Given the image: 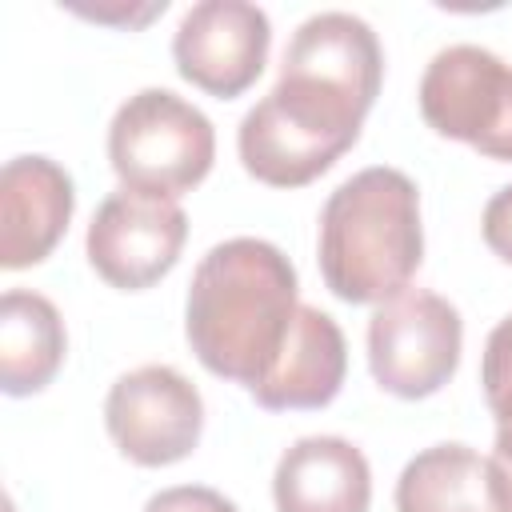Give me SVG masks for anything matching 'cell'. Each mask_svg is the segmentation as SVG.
Returning a JSON list of instances; mask_svg holds the SVG:
<instances>
[{"label": "cell", "instance_id": "cell-17", "mask_svg": "<svg viewBox=\"0 0 512 512\" xmlns=\"http://www.w3.org/2000/svg\"><path fill=\"white\" fill-rule=\"evenodd\" d=\"M480 232H484V244H488L504 264H512V184H504V188L484 204Z\"/></svg>", "mask_w": 512, "mask_h": 512}, {"label": "cell", "instance_id": "cell-16", "mask_svg": "<svg viewBox=\"0 0 512 512\" xmlns=\"http://www.w3.org/2000/svg\"><path fill=\"white\" fill-rule=\"evenodd\" d=\"M144 512H240L224 492L204 488V484H176L156 496H148Z\"/></svg>", "mask_w": 512, "mask_h": 512}, {"label": "cell", "instance_id": "cell-2", "mask_svg": "<svg viewBox=\"0 0 512 512\" xmlns=\"http://www.w3.org/2000/svg\"><path fill=\"white\" fill-rule=\"evenodd\" d=\"M300 312L292 260L260 236L208 248L184 300V336L196 360L248 392L276 368Z\"/></svg>", "mask_w": 512, "mask_h": 512}, {"label": "cell", "instance_id": "cell-12", "mask_svg": "<svg viewBox=\"0 0 512 512\" xmlns=\"http://www.w3.org/2000/svg\"><path fill=\"white\" fill-rule=\"evenodd\" d=\"M344 372H348V344H344L340 324L328 312L300 304L288 348L248 396L268 412L324 408L336 400Z\"/></svg>", "mask_w": 512, "mask_h": 512}, {"label": "cell", "instance_id": "cell-1", "mask_svg": "<svg viewBox=\"0 0 512 512\" xmlns=\"http://www.w3.org/2000/svg\"><path fill=\"white\" fill-rule=\"evenodd\" d=\"M380 84L384 52L368 20L352 12L308 16L284 48L276 84L236 128L244 172L268 188L312 184L360 140Z\"/></svg>", "mask_w": 512, "mask_h": 512}, {"label": "cell", "instance_id": "cell-15", "mask_svg": "<svg viewBox=\"0 0 512 512\" xmlns=\"http://www.w3.org/2000/svg\"><path fill=\"white\" fill-rule=\"evenodd\" d=\"M480 384H484L488 412L496 420V448H492V456L512 464V316H504L488 332V340H484Z\"/></svg>", "mask_w": 512, "mask_h": 512}, {"label": "cell", "instance_id": "cell-14", "mask_svg": "<svg viewBox=\"0 0 512 512\" xmlns=\"http://www.w3.org/2000/svg\"><path fill=\"white\" fill-rule=\"evenodd\" d=\"M396 512H500L488 456L456 440L416 452L396 480Z\"/></svg>", "mask_w": 512, "mask_h": 512}, {"label": "cell", "instance_id": "cell-3", "mask_svg": "<svg viewBox=\"0 0 512 512\" xmlns=\"http://www.w3.org/2000/svg\"><path fill=\"white\" fill-rule=\"evenodd\" d=\"M320 276L344 304H384L408 288L424 260L420 192L388 164L360 168L320 208Z\"/></svg>", "mask_w": 512, "mask_h": 512}, {"label": "cell", "instance_id": "cell-4", "mask_svg": "<svg viewBox=\"0 0 512 512\" xmlns=\"http://www.w3.org/2000/svg\"><path fill=\"white\" fill-rule=\"evenodd\" d=\"M212 160V120L168 88L132 92L108 124V164L120 176V188L176 200L212 172Z\"/></svg>", "mask_w": 512, "mask_h": 512}, {"label": "cell", "instance_id": "cell-7", "mask_svg": "<svg viewBox=\"0 0 512 512\" xmlns=\"http://www.w3.org/2000/svg\"><path fill=\"white\" fill-rule=\"evenodd\" d=\"M104 428L120 456L140 468H168L200 444L204 400L200 388L172 364H140L104 396Z\"/></svg>", "mask_w": 512, "mask_h": 512}, {"label": "cell", "instance_id": "cell-18", "mask_svg": "<svg viewBox=\"0 0 512 512\" xmlns=\"http://www.w3.org/2000/svg\"><path fill=\"white\" fill-rule=\"evenodd\" d=\"M488 468H492V488H496V504H500V512H512V464L488 456Z\"/></svg>", "mask_w": 512, "mask_h": 512}, {"label": "cell", "instance_id": "cell-10", "mask_svg": "<svg viewBox=\"0 0 512 512\" xmlns=\"http://www.w3.org/2000/svg\"><path fill=\"white\" fill-rule=\"evenodd\" d=\"M72 212V176L52 156H12L0 172V268L20 272L48 260Z\"/></svg>", "mask_w": 512, "mask_h": 512}, {"label": "cell", "instance_id": "cell-6", "mask_svg": "<svg viewBox=\"0 0 512 512\" xmlns=\"http://www.w3.org/2000/svg\"><path fill=\"white\" fill-rule=\"evenodd\" d=\"M416 100L432 132L488 160H512V64L492 48H440L420 76Z\"/></svg>", "mask_w": 512, "mask_h": 512}, {"label": "cell", "instance_id": "cell-11", "mask_svg": "<svg viewBox=\"0 0 512 512\" xmlns=\"http://www.w3.org/2000/svg\"><path fill=\"white\" fill-rule=\"evenodd\" d=\"M276 512H368L372 468L344 436H300L272 472Z\"/></svg>", "mask_w": 512, "mask_h": 512}, {"label": "cell", "instance_id": "cell-8", "mask_svg": "<svg viewBox=\"0 0 512 512\" xmlns=\"http://www.w3.org/2000/svg\"><path fill=\"white\" fill-rule=\"evenodd\" d=\"M188 240V216L172 196L120 188L112 192L84 236L88 264L120 292H140L164 280Z\"/></svg>", "mask_w": 512, "mask_h": 512}, {"label": "cell", "instance_id": "cell-13", "mask_svg": "<svg viewBox=\"0 0 512 512\" xmlns=\"http://www.w3.org/2000/svg\"><path fill=\"white\" fill-rule=\"evenodd\" d=\"M68 352V332L56 304L28 288H8L0 300V388L8 396L44 392Z\"/></svg>", "mask_w": 512, "mask_h": 512}, {"label": "cell", "instance_id": "cell-5", "mask_svg": "<svg viewBox=\"0 0 512 512\" xmlns=\"http://www.w3.org/2000/svg\"><path fill=\"white\" fill-rule=\"evenodd\" d=\"M460 348L464 320L456 304L428 288H404L400 296L376 304L368 320L372 380L400 400L440 392L460 368Z\"/></svg>", "mask_w": 512, "mask_h": 512}, {"label": "cell", "instance_id": "cell-9", "mask_svg": "<svg viewBox=\"0 0 512 512\" xmlns=\"http://www.w3.org/2000/svg\"><path fill=\"white\" fill-rule=\"evenodd\" d=\"M272 48V20L248 0H200L192 4L172 36L176 72L220 100L248 92Z\"/></svg>", "mask_w": 512, "mask_h": 512}]
</instances>
